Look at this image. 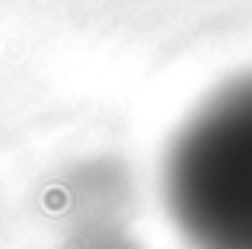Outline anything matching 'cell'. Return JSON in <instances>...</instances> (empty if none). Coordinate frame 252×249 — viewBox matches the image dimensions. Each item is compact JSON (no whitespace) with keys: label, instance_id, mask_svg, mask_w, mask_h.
I'll use <instances>...</instances> for the list:
<instances>
[{"label":"cell","instance_id":"1","mask_svg":"<svg viewBox=\"0 0 252 249\" xmlns=\"http://www.w3.org/2000/svg\"><path fill=\"white\" fill-rule=\"evenodd\" d=\"M163 198L191 249H252V74L204 99L172 137Z\"/></svg>","mask_w":252,"mask_h":249}]
</instances>
